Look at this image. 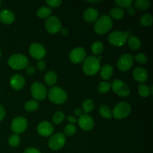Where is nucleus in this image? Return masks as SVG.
I'll return each instance as SVG.
<instances>
[{
    "mask_svg": "<svg viewBox=\"0 0 153 153\" xmlns=\"http://www.w3.org/2000/svg\"><path fill=\"white\" fill-rule=\"evenodd\" d=\"M111 84L106 82H100L98 87L99 92L102 93V94H105V93L108 92L109 90L111 89Z\"/></svg>",
    "mask_w": 153,
    "mask_h": 153,
    "instance_id": "f704fd0d",
    "label": "nucleus"
},
{
    "mask_svg": "<svg viewBox=\"0 0 153 153\" xmlns=\"http://www.w3.org/2000/svg\"><path fill=\"white\" fill-rule=\"evenodd\" d=\"M128 46L133 50H137L140 47V41L135 36H131L128 40Z\"/></svg>",
    "mask_w": 153,
    "mask_h": 153,
    "instance_id": "b1692460",
    "label": "nucleus"
},
{
    "mask_svg": "<svg viewBox=\"0 0 153 153\" xmlns=\"http://www.w3.org/2000/svg\"><path fill=\"white\" fill-rule=\"evenodd\" d=\"M128 13L129 15H131V16H134V15L136 13L135 8H134V7H132V6H130V7H128Z\"/></svg>",
    "mask_w": 153,
    "mask_h": 153,
    "instance_id": "c03bdc74",
    "label": "nucleus"
},
{
    "mask_svg": "<svg viewBox=\"0 0 153 153\" xmlns=\"http://www.w3.org/2000/svg\"><path fill=\"white\" fill-rule=\"evenodd\" d=\"M1 1H0V6H1Z\"/></svg>",
    "mask_w": 153,
    "mask_h": 153,
    "instance_id": "3c124183",
    "label": "nucleus"
},
{
    "mask_svg": "<svg viewBox=\"0 0 153 153\" xmlns=\"http://www.w3.org/2000/svg\"><path fill=\"white\" fill-rule=\"evenodd\" d=\"M37 67L39 70H40V71L44 70L45 68H46V63H45V61L42 59L38 60V61H37Z\"/></svg>",
    "mask_w": 153,
    "mask_h": 153,
    "instance_id": "ea45409f",
    "label": "nucleus"
},
{
    "mask_svg": "<svg viewBox=\"0 0 153 153\" xmlns=\"http://www.w3.org/2000/svg\"><path fill=\"white\" fill-rule=\"evenodd\" d=\"M26 73L27 74L30 75V76H31V75H34V73H35V68H34V67H33L32 65H30V66H27L26 67Z\"/></svg>",
    "mask_w": 153,
    "mask_h": 153,
    "instance_id": "a19ab883",
    "label": "nucleus"
},
{
    "mask_svg": "<svg viewBox=\"0 0 153 153\" xmlns=\"http://www.w3.org/2000/svg\"><path fill=\"white\" fill-rule=\"evenodd\" d=\"M100 1H88V2H91V3H97V2H100Z\"/></svg>",
    "mask_w": 153,
    "mask_h": 153,
    "instance_id": "09e8293b",
    "label": "nucleus"
},
{
    "mask_svg": "<svg viewBox=\"0 0 153 153\" xmlns=\"http://www.w3.org/2000/svg\"><path fill=\"white\" fill-rule=\"evenodd\" d=\"M52 13V9L48 7H41L37 10V15L41 19L48 18Z\"/></svg>",
    "mask_w": 153,
    "mask_h": 153,
    "instance_id": "a878e982",
    "label": "nucleus"
},
{
    "mask_svg": "<svg viewBox=\"0 0 153 153\" xmlns=\"http://www.w3.org/2000/svg\"><path fill=\"white\" fill-rule=\"evenodd\" d=\"M28 60L22 54H13L9 58L8 64L13 70H22L28 66Z\"/></svg>",
    "mask_w": 153,
    "mask_h": 153,
    "instance_id": "39448f33",
    "label": "nucleus"
},
{
    "mask_svg": "<svg viewBox=\"0 0 153 153\" xmlns=\"http://www.w3.org/2000/svg\"><path fill=\"white\" fill-rule=\"evenodd\" d=\"M115 3L120 7L128 8L132 4V0H115Z\"/></svg>",
    "mask_w": 153,
    "mask_h": 153,
    "instance_id": "e433bc0d",
    "label": "nucleus"
},
{
    "mask_svg": "<svg viewBox=\"0 0 153 153\" xmlns=\"http://www.w3.org/2000/svg\"><path fill=\"white\" fill-rule=\"evenodd\" d=\"M37 132L43 137H49L54 132V127L48 121H43L37 126Z\"/></svg>",
    "mask_w": 153,
    "mask_h": 153,
    "instance_id": "2eb2a0df",
    "label": "nucleus"
},
{
    "mask_svg": "<svg viewBox=\"0 0 153 153\" xmlns=\"http://www.w3.org/2000/svg\"><path fill=\"white\" fill-rule=\"evenodd\" d=\"M38 107L39 103L37 101H35V100H29V101H28L25 103V106H24L25 110L29 112L34 111H36L38 108Z\"/></svg>",
    "mask_w": 153,
    "mask_h": 153,
    "instance_id": "c756f323",
    "label": "nucleus"
},
{
    "mask_svg": "<svg viewBox=\"0 0 153 153\" xmlns=\"http://www.w3.org/2000/svg\"><path fill=\"white\" fill-rule=\"evenodd\" d=\"M100 114L102 117L106 119H111L112 117V112L107 105H102L100 108Z\"/></svg>",
    "mask_w": 153,
    "mask_h": 153,
    "instance_id": "7c9ffc66",
    "label": "nucleus"
},
{
    "mask_svg": "<svg viewBox=\"0 0 153 153\" xmlns=\"http://www.w3.org/2000/svg\"><path fill=\"white\" fill-rule=\"evenodd\" d=\"M67 120H68L69 122H70L71 124L75 123L76 122V117H73V116H70V117H68V118H67Z\"/></svg>",
    "mask_w": 153,
    "mask_h": 153,
    "instance_id": "49530a36",
    "label": "nucleus"
},
{
    "mask_svg": "<svg viewBox=\"0 0 153 153\" xmlns=\"http://www.w3.org/2000/svg\"><path fill=\"white\" fill-rule=\"evenodd\" d=\"M20 143V137L18 134H13L10 136L8 139V143L10 146H13V147H16Z\"/></svg>",
    "mask_w": 153,
    "mask_h": 153,
    "instance_id": "72a5a7b5",
    "label": "nucleus"
},
{
    "mask_svg": "<svg viewBox=\"0 0 153 153\" xmlns=\"http://www.w3.org/2000/svg\"><path fill=\"white\" fill-rule=\"evenodd\" d=\"M60 31H61V34L62 35H67V34H68V30L67 29V28H61V30H60Z\"/></svg>",
    "mask_w": 153,
    "mask_h": 153,
    "instance_id": "de8ad7c7",
    "label": "nucleus"
},
{
    "mask_svg": "<svg viewBox=\"0 0 153 153\" xmlns=\"http://www.w3.org/2000/svg\"><path fill=\"white\" fill-rule=\"evenodd\" d=\"M23 153H41L40 152V150L37 149H36V148H34V147H30V148H28V149H25V151H24Z\"/></svg>",
    "mask_w": 153,
    "mask_h": 153,
    "instance_id": "79ce46f5",
    "label": "nucleus"
},
{
    "mask_svg": "<svg viewBox=\"0 0 153 153\" xmlns=\"http://www.w3.org/2000/svg\"><path fill=\"white\" fill-rule=\"evenodd\" d=\"M99 16V12L97 9L89 7L84 12V19L88 22H94L97 21Z\"/></svg>",
    "mask_w": 153,
    "mask_h": 153,
    "instance_id": "6ab92c4d",
    "label": "nucleus"
},
{
    "mask_svg": "<svg viewBox=\"0 0 153 153\" xmlns=\"http://www.w3.org/2000/svg\"><path fill=\"white\" fill-rule=\"evenodd\" d=\"M131 105L126 102H121L114 106L112 115L115 119L121 120L127 117L131 113Z\"/></svg>",
    "mask_w": 153,
    "mask_h": 153,
    "instance_id": "423d86ee",
    "label": "nucleus"
},
{
    "mask_svg": "<svg viewBox=\"0 0 153 153\" xmlns=\"http://www.w3.org/2000/svg\"><path fill=\"white\" fill-rule=\"evenodd\" d=\"M4 116H5V111H4V107L0 104V122L4 119Z\"/></svg>",
    "mask_w": 153,
    "mask_h": 153,
    "instance_id": "37998d69",
    "label": "nucleus"
},
{
    "mask_svg": "<svg viewBox=\"0 0 153 153\" xmlns=\"http://www.w3.org/2000/svg\"><path fill=\"white\" fill-rule=\"evenodd\" d=\"M66 137L62 133H56L49 138V147L52 150H58L65 145Z\"/></svg>",
    "mask_w": 153,
    "mask_h": 153,
    "instance_id": "6e6552de",
    "label": "nucleus"
},
{
    "mask_svg": "<svg viewBox=\"0 0 153 153\" xmlns=\"http://www.w3.org/2000/svg\"><path fill=\"white\" fill-rule=\"evenodd\" d=\"M131 34V31L123 32L121 31H114L108 35V41L116 46H122L127 42L128 37Z\"/></svg>",
    "mask_w": 153,
    "mask_h": 153,
    "instance_id": "7ed1b4c3",
    "label": "nucleus"
},
{
    "mask_svg": "<svg viewBox=\"0 0 153 153\" xmlns=\"http://www.w3.org/2000/svg\"><path fill=\"white\" fill-rule=\"evenodd\" d=\"M46 49L43 45L37 43L31 44L29 47V54L36 59L41 60L46 55Z\"/></svg>",
    "mask_w": 153,
    "mask_h": 153,
    "instance_id": "4468645a",
    "label": "nucleus"
},
{
    "mask_svg": "<svg viewBox=\"0 0 153 153\" xmlns=\"http://www.w3.org/2000/svg\"><path fill=\"white\" fill-rule=\"evenodd\" d=\"M25 81L24 79L23 76H22L19 74H15L10 78V86L14 90H16V91L22 89L25 86Z\"/></svg>",
    "mask_w": 153,
    "mask_h": 153,
    "instance_id": "f3484780",
    "label": "nucleus"
},
{
    "mask_svg": "<svg viewBox=\"0 0 153 153\" xmlns=\"http://www.w3.org/2000/svg\"><path fill=\"white\" fill-rule=\"evenodd\" d=\"M74 113H75V114L76 115V116H79V117H81L82 116V110H81L80 108H76L74 110Z\"/></svg>",
    "mask_w": 153,
    "mask_h": 153,
    "instance_id": "a18cd8bd",
    "label": "nucleus"
},
{
    "mask_svg": "<svg viewBox=\"0 0 153 153\" xmlns=\"http://www.w3.org/2000/svg\"><path fill=\"white\" fill-rule=\"evenodd\" d=\"M64 131L67 136H72L76 133V127L73 124H68L64 127Z\"/></svg>",
    "mask_w": 153,
    "mask_h": 153,
    "instance_id": "c9c22d12",
    "label": "nucleus"
},
{
    "mask_svg": "<svg viewBox=\"0 0 153 153\" xmlns=\"http://www.w3.org/2000/svg\"><path fill=\"white\" fill-rule=\"evenodd\" d=\"M113 75V67L110 64H105L100 70V76L104 80L109 79Z\"/></svg>",
    "mask_w": 153,
    "mask_h": 153,
    "instance_id": "412c9836",
    "label": "nucleus"
},
{
    "mask_svg": "<svg viewBox=\"0 0 153 153\" xmlns=\"http://www.w3.org/2000/svg\"><path fill=\"white\" fill-rule=\"evenodd\" d=\"M46 4L52 7H57L60 6L62 1L61 0H46Z\"/></svg>",
    "mask_w": 153,
    "mask_h": 153,
    "instance_id": "58836bf2",
    "label": "nucleus"
},
{
    "mask_svg": "<svg viewBox=\"0 0 153 153\" xmlns=\"http://www.w3.org/2000/svg\"><path fill=\"white\" fill-rule=\"evenodd\" d=\"M153 17L151 14L146 13L140 17V23L143 26H149L152 24Z\"/></svg>",
    "mask_w": 153,
    "mask_h": 153,
    "instance_id": "c85d7f7f",
    "label": "nucleus"
},
{
    "mask_svg": "<svg viewBox=\"0 0 153 153\" xmlns=\"http://www.w3.org/2000/svg\"><path fill=\"white\" fill-rule=\"evenodd\" d=\"M82 108L85 111V114H88V113L92 111L94 108V102L91 99H88V100H85L84 102L82 103Z\"/></svg>",
    "mask_w": 153,
    "mask_h": 153,
    "instance_id": "393cba45",
    "label": "nucleus"
},
{
    "mask_svg": "<svg viewBox=\"0 0 153 153\" xmlns=\"http://www.w3.org/2000/svg\"><path fill=\"white\" fill-rule=\"evenodd\" d=\"M45 27L49 33H58L61 29V21L56 16H50L46 19Z\"/></svg>",
    "mask_w": 153,
    "mask_h": 153,
    "instance_id": "9b49d317",
    "label": "nucleus"
},
{
    "mask_svg": "<svg viewBox=\"0 0 153 153\" xmlns=\"http://www.w3.org/2000/svg\"><path fill=\"white\" fill-rule=\"evenodd\" d=\"M70 60L75 64H80L85 61L86 57V52L83 47H77L73 49L70 52Z\"/></svg>",
    "mask_w": 153,
    "mask_h": 153,
    "instance_id": "ddd939ff",
    "label": "nucleus"
},
{
    "mask_svg": "<svg viewBox=\"0 0 153 153\" xmlns=\"http://www.w3.org/2000/svg\"><path fill=\"white\" fill-rule=\"evenodd\" d=\"M31 92L32 97L36 100H39V101L45 100L47 96V90H46V86L38 82H35L32 84Z\"/></svg>",
    "mask_w": 153,
    "mask_h": 153,
    "instance_id": "0eeeda50",
    "label": "nucleus"
},
{
    "mask_svg": "<svg viewBox=\"0 0 153 153\" xmlns=\"http://www.w3.org/2000/svg\"><path fill=\"white\" fill-rule=\"evenodd\" d=\"M49 98L52 102L61 105L67 101V94L62 88L59 87H53L49 92Z\"/></svg>",
    "mask_w": 153,
    "mask_h": 153,
    "instance_id": "20e7f679",
    "label": "nucleus"
},
{
    "mask_svg": "<svg viewBox=\"0 0 153 153\" xmlns=\"http://www.w3.org/2000/svg\"><path fill=\"white\" fill-rule=\"evenodd\" d=\"M28 127V122L25 118L22 117H17L14 118L11 123V130L14 134H20L25 131Z\"/></svg>",
    "mask_w": 153,
    "mask_h": 153,
    "instance_id": "f8f14e48",
    "label": "nucleus"
},
{
    "mask_svg": "<svg viewBox=\"0 0 153 153\" xmlns=\"http://www.w3.org/2000/svg\"><path fill=\"white\" fill-rule=\"evenodd\" d=\"M134 5L136 7L142 10H147L149 8L151 3L149 0H137L134 2Z\"/></svg>",
    "mask_w": 153,
    "mask_h": 153,
    "instance_id": "cd10ccee",
    "label": "nucleus"
},
{
    "mask_svg": "<svg viewBox=\"0 0 153 153\" xmlns=\"http://www.w3.org/2000/svg\"><path fill=\"white\" fill-rule=\"evenodd\" d=\"M64 114L63 111H57L54 114L53 117H52V122L54 124H60L63 120H64Z\"/></svg>",
    "mask_w": 153,
    "mask_h": 153,
    "instance_id": "2f4dec72",
    "label": "nucleus"
},
{
    "mask_svg": "<svg viewBox=\"0 0 153 153\" xmlns=\"http://www.w3.org/2000/svg\"><path fill=\"white\" fill-rule=\"evenodd\" d=\"M138 92L142 97H148L151 94L150 88L146 85H140L138 88Z\"/></svg>",
    "mask_w": 153,
    "mask_h": 153,
    "instance_id": "473e14b6",
    "label": "nucleus"
},
{
    "mask_svg": "<svg viewBox=\"0 0 153 153\" xmlns=\"http://www.w3.org/2000/svg\"><path fill=\"white\" fill-rule=\"evenodd\" d=\"M103 49H104V46H103L102 43L101 41H96L93 43L92 46H91V50L92 52L95 55H100V54L102 52Z\"/></svg>",
    "mask_w": 153,
    "mask_h": 153,
    "instance_id": "bb28decb",
    "label": "nucleus"
},
{
    "mask_svg": "<svg viewBox=\"0 0 153 153\" xmlns=\"http://www.w3.org/2000/svg\"><path fill=\"white\" fill-rule=\"evenodd\" d=\"M58 80V76L56 73L53 71H49L46 73L44 76V81L46 84H47L49 86H52L55 85Z\"/></svg>",
    "mask_w": 153,
    "mask_h": 153,
    "instance_id": "4be33fe9",
    "label": "nucleus"
},
{
    "mask_svg": "<svg viewBox=\"0 0 153 153\" xmlns=\"http://www.w3.org/2000/svg\"><path fill=\"white\" fill-rule=\"evenodd\" d=\"M15 15L11 10L4 9L0 12V20L4 24H10L14 21Z\"/></svg>",
    "mask_w": 153,
    "mask_h": 153,
    "instance_id": "aec40b11",
    "label": "nucleus"
},
{
    "mask_svg": "<svg viewBox=\"0 0 153 153\" xmlns=\"http://www.w3.org/2000/svg\"><path fill=\"white\" fill-rule=\"evenodd\" d=\"M111 17H113L115 19H120L125 15V12L120 7H114L109 12Z\"/></svg>",
    "mask_w": 153,
    "mask_h": 153,
    "instance_id": "5701e85b",
    "label": "nucleus"
},
{
    "mask_svg": "<svg viewBox=\"0 0 153 153\" xmlns=\"http://www.w3.org/2000/svg\"><path fill=\"white\" fill-rule=\"evenodd\" d=\"M133 76L136 81L139 82H144L148 79V73L143 67H137L133 71Z\"/></svg>",
    "mask_w": 153,
    "mask_h": 153,
    "instance_id": "a211bd4d",
    "label": "nucleus"
},
{
    "mask_svg": "<svg viewBox=\"0 0 153 153\" xmlns=\"http://www.w3.org/2000/svg\"><path fill=\"white\" fill-rule=\"evenodd\" d=\"M100 69V61L95 56H89L85 59L83 64V71L88 76L97 74Z\"/></svg>",
    "mask_w": 153,
    "mask_h": 153,
    "instance_id": "f03ea898",
    "label": "nucleus"
},
{
    "mask_svg": "<svg viewBox=\"0 0 153 153\" xmlns=\"http://www.w3.org/2000/svg\"><path fill=\"white\" fill-rule=\"evenodd\" d=\"M113 26V21L110 16L103 15L97 19L94 24V30L100 34L107 33Z\"/></svg>",
    "mask_w": 153,
    "mask_h": 153,
    "instance_id": "f257e3e1",
    "label": "nucleus"
},
{
    "mask_svg": "<svg viewBox=\"0 0 153 153\" xmlns=\"http://www.w3.org/2000/svg\"><path fill=\"white\" fill-rule=\"evenodd\" d=\"M111 86L112 87L113 91L120 97H126L130 94L129 88L122 80L115 79V80L113 81L112 85H111Z\"/></svg>",
    "mask_w": 153,
    "mask_h": 153,
    "instance_id": "1a4fd4ad",
    "label": "nucleus"
},
{
    "mask_svg": "<svg viewBox=\"0 0 153 153\" xmlns=\"http://www.w3.org/2000/svg\"><path fill=\"white\" fill-rule=\"evenodd\" d=\"M1 51H0V58H1Z\"/></svg>",
    "mask_w": 153,
    "mask_h": 153,
    "instance_id": "8fccbe9b",
    "label": "nucleus"
},
{
    "mask_svg": "<svg viewBox=\"0 0 153 153\" xmlns=\"http://www.w3.org/2000/svg\"><path fill=\"white\" fill-rule=\"evenodd\" d=\"M79 125L82 129L85 131H91L94 126V120L88 114H82L79 117Z\"/></svg>",
    "mask_w": 153,
    "mask_h": 153,
    "instance_id": "dca6fc26",
    "label": "nucleus"
},
{
    "mask_svg": "<svg viewBox=\"0 0 153 153\" xmlns=\"http://www.w3.org/2000/svg\"><path fill=\"white\" fill-rule=\"evenodd\" d=\"M134 64V58L130 54L125 53L121 55L117 61V67L120 70L126 72L129 70Z\"/></svg>",
    "mask_w": 153,
    "mask_h": 153,
    "instance_id": "9d476101",
    "label": "nucleus"
},
{
    "mask_svg": "<svg viewBox=\"0 0 153 153\" xmlns=\"http://www.w3.org/2000/svg\"><path fill=\"white\" fill-rule=\"evenodd\" d=\"M134 59L136 60L137 62H138L139 64H144L147 61V57L146 56V55L143 53H138L134 56Z\"/></svg>",
    "mask_w": 153,
    "mask_h": 153,
    "instance_id": "4c0bfd02",
    "label": "nucleus"
}]
</instances>
